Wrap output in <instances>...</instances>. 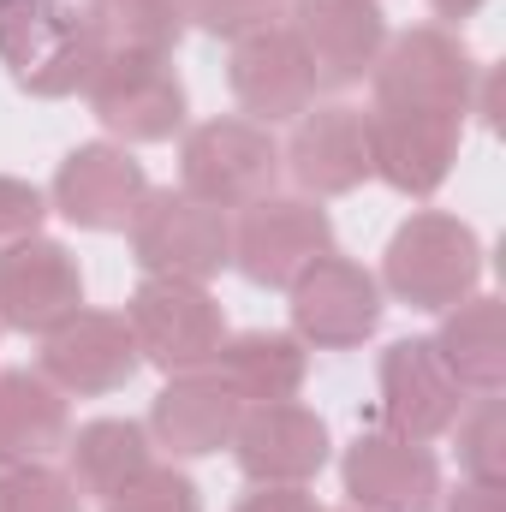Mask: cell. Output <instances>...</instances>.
Listing matches in <instances>:
<instances>
[{"instance_id":"1","label":"cell","mask_w":506,"mask_h":512,"mask_svg":"<svg viewBox=\"0 0 506 512\" xmlns=\"http://www.w3.org/2000/svg\"><path fill=\"white\" fill-rule=\"evenodd\" d=\"M102 36L78 0H24L0 12V66L36 102L84 96L102 66Z\"/></svg>"},{"instance_id":"2","label":"cell","mask_w":506,"mask_h":512,"mask_svg":"<svg viewBox=\"0 0 506 512\" xmlns=\"http://www.w3.org/2000/svg\"><path fill=\"white\" fill-rule=\"evenodd\" d=\"M376 280L393 304L441 316L483 286V239L471 221H459L447 209H417L393 227Z\"/></svg>"},{"instance_id":"3","label":"cell","mask_w":506,"mask_h":512,"mask_svg":"<svg viewBox=\"0 0 506 512\" xmlns=\"http://www.w3.org/2000/svg\"><path fill=\"white\" fill-rule=\"evenodd\" d=\"M477 54L447 24H411L387 36L376 72H370V108H405V114H441L465 120L477 96Z\"/></svg>"},{"instance_id":"4","label":"cell","mask_w":506,"mask_h":512,"mask_svg":"<svg viewBox=\"0 0 506 512\" xmlns=\"http://www.w3.org/2000/svg\"><path fill=\"white\" fill-rule=\"evenodd\" d=\"M280 185V143L274 131L245 120V114H215L179 131V191L197 203L239 215Z\"/></svg>"},{"instance_id":"5","label":"cell","mask_w":506,"mask_h":512,"mask_svg":"<svg viewBox=\"0 0 506 512\" xmlns=\"http://www.w3.org/2000/svg\"><path fill=\"white\" fill-rule=\"evenodd\" d=\"M131 262L155 280H197L209 286L221 268H233V215L197 203L179 185H149V197L137 203L126 227Z\"/></svg>"},{"instance_id":"6","label":"cell","mask_w":506,"mask_h":512,"mask_svg":"<svg viewBox=\"0 0 506 512\" xmlns=\"http://www.w3.org/2000/svg\"><path fill=\"white\" fill-rule=\"evenodd\" d=\"M126 328L137 340V358L161 376L179 370H209L215 352L227 346V310L209 286L197 280H155L143 274L126 298Z\"/></svg>"},{"instance_id":"7","label":"cell","mask_w":506,"mask_h":512,"mask_svg":"<svg viewBox=\"0 0 506 512\" xmlns=\"http://www.w3.org/2000/svg\"><path fill=\"white\" fill-rule=\"evenodd\" d=\"M96 126L108 131L114 143H167L185 131L191 96L185 78L173 66V54H131V48H108L90 90H84Z\"/></svg>"},{"instance_id":"8","label":"cell","mask_w":506,"mask_h":512,"mask_svg":"<svg viewBox=\"0 0 506 512\" xmlns=\"http://www.w3.org/2000/svg\"><path fill=\"white\" fill-rule=\"evenodd\" d=\"M286 310H292V340L304 352H352L381 328L387 292H381L376 268L328 251L286 286Z\"/></svg>"},{"instance_id":"9","label":"cell","mask_w":506,"mask_h":512,"mask_svg":"<svg viewBox=\"0 0 506 512\" xmlns=\"http://www.w3.org/2000/svg\"><path fill=\"white\" fill-rule=\"evenodd\" d=\"M328 251H334V221L316 197H280L274 191L251 209H239V221H233V268L262 292H286Z\"/></svg>"},{"instance_id":"10","label":"cell","mask_w":506,"mask_h":512,"mask_svg":"<svg viewBox=\"0 0 506 512\" xmlns=\"http://www.w3.org/2000/svg\"><path fill=\"white\" fill-rule=\"evenodd\" d=\"M143 197H149V173L114 137L66 149V161L54 167V185H48V209L60 221H72L78 233H126Z\"/></svg>"},{"instance_id":"11","label":"cell","mask_w":506,"mask_h":512,"mask_svg":"<svg viewBox=\"0 0 506 512\" xmlns=\"http://www.w3.org/2000/svg\"><path fill=\"white\" fill-rule=\"evenodd\" d=\"M227 453L262 489H310L322 477V465L334 459V435H328L322 411H310L298 399H274V405H245Z\"/></svg>"},{"instance_id":"12","label":"cell","mask_w":506,"mask_h":512,"mask_svg":"<svg viewBox=\"0 0 506 512\" xmlns=\"http://www.w3.org/2000/svg\"><path fill=\"white\" fill-rule=\"evenodd\" d=\"M376 423L411 441H441L453 429V417L465 411V387L453 382V370L441 364L429 334H405L381 352L376 370Z\"/></svg>"},{"instance_id":"13","label":"cell","mask_w":506,"mask_h":512,"mask_svg":"<svg viewBox=\"0 0 506 512\" xmlns=\"http://www.w3.org/2000/svg\"><path fill=\"white\" fill-rule=\"evenodd\" d=\"M340 483L358 512H435L441 501V459L429 441L393 435V429H358V441L340 453Z\"/></svg>"},{"instance_id":"14","label":"cell","mask_w":506,"mask_h":512,"mask_svg":"<svg viewBox=\"0 0 506 512\" xmlns=\"http://www.w3.org/2000/svg\"><path fill=\"white\" fill-rule=\"evenodd\" d=\"M280 173L298 179V197H352L358 185H370V114L352 102H328V108H304L292 120V137L280 149Z\"/></svg>"},{"instance_id":"15","label":"cell","mask_w":506,"mask_h":512,"mask_svg":"<svg viewBox=\"0 0 506 512\" xmlns=\"http://www.w3.org/2000/svg\"><path fill=\"white\" fill-rule=\"evenodd\" d=\"M227 90L239 102V114L256 126H292L304 108H316V72L298 48V36L280 24H262L251 36L233 42L227 54Z\"/></svg>"},{"instance_id":"16","label":"cell","mask_w":506,"mask_h":512,"mask_svg":"<svg viewBox=\"0 0 506 512\" xmlns=\"http://www.w3.org/2000/svg\"><path fill=\"white\" fill-rule=\"evenodd\" d=\"M286 30L298 36L316 90H352L376 72L381 48H387V18L381 0H292L286 6Z\"/></svg>"},{"instance_id":"17","label":"cell","mask_w":506,"mask_h":512,"mask_svg":"<svg viewBox=\"0 0 506 512\" xmlns=\"http://www.w3.org/2000/svg\"><path fill=\"white\" fill-rule=\"evenodd\" d=\"M36 370L66 399H108V393L131 387L143 358H137V340H131L120 310H78L54 334H42Z\"/></svg>"},{"instance_id":"18","label":"cell","mask_w":506,"mask_h":512,"mask_svg":"<svg viewBox=\"0 0 506 512\" xmlns=\"http://www.w3.org/2000/svg\"><path fill=\"white\" fill-rule=\"evenodd\" d=\"M78 310H84V268L60 239L36 233L0 251V328L42 340Z\"/></svg>"},{"instance_id":"19","label":"cell","mask_w":506,"mask_h":512,"mask_svg":"<svg viewBox=\"0 0 506 512\" xmlns=\"http://www.w3.org/2000/svg\"><path fill=\"white\" fill-rule=\"evenodd\" d=\"M465 143V120L441 114H405V108H370V173L387 191L423 203L453 179Z\"/></svg>"},{"instance_id":"20","label":"cell","mask_w":506,"mask_h":512,"mask_svg":"<svg viewBox=\"0 0 506 512\" xmlns=\"http://www.w3.org/2000/svg\"><path fill=\"white\" fill-rule=\"evenodd\" d=\"M245 405L239 393L209 370H179L167 376V387L149 399V441L167 447L173 459H209V453H227L233 447V429H239Z\"/></svg>"},{"instance_id":"21","label":"cell","mask_w":506,"mask_h":512,"mask_svg":"<svg viewBox=\"0 0 506 512\" xmlns=\"http://www.w3.org/2000/svg\"><path fill=\"white\" fill-rule=\"evenodd\" d=\"M72 435V405L42 370H0V465L54 459Z\"/></svg>"},{"instance_id":"22","label":"cell","mask_w":506,"mask_h":512,"mask_svg":"<svg viewBox=\"0 0 506 512\" xmlns=\"http://www.w3.org/2000/svg\"><path fill=\"white\" fill-rule=\"evenodd\" d=\"M441 364L453 370V382L465 393H501L506 387V322H501V298L471 292L465 304L441 310V328L429 334Z\"/></svg>"},{"instance_id":"23","label":"cell","mask_w":506,"mask_h":512,"mask_svg":"<svg viewBox=\"0 0 506 512\" xmlns=\"http://www.w3.org/2000/svg\"><path fill=\"white\" fill-rule=\"evenodd\" d=\"M215 376L239 393V405L298 399L310 376V352L280 328H245V334H227V346L215 352Z\"/></svg>"},{"instance_id":"24","label":"cell","mask_w":506,"mask_h":512,"mask_svg":"<svg viewBox=\"0 0 506 512\" xmlns=\"http://www.w3.org/2000/svg\"><path fill=\"white\" fill-rule=\"evenodd\" d=\"M143 465H155V441L137 417H90L66 435V477L78 483V495L108 501Z\"/></svg>"},{"instance_id":"25","label":"cell","mask_w":506,"mask_h":512,"mask_svg":"<svg viewBox=\"0 0 506 512\" xmlns=\"http://www.w3.org/2000/svg\"><path fill=\"white\" fill-rule=\"evenodd\" d=\"M102 36V48H131V54H179L191 12L185 0H78Z\"/></svg>"},{"instance_id":"26","label":"cell","mask_w":506,"mask_h":512,"mask_svg":"<svg viewBox=\"0 0 506 512\" xmlns=\"http://www.w3.org/2000/svg\"><path fill=\"white\" fill-rule=\"evenodd\" d=\"M447 435H453V453H459L465 483L506 489V405H501V393H471Z\"/></svg>"},{"instance_id":"27","label":"cell","mask_w":506,"mask_h":512,"mask_svg":"<svg viewBox=\"0 0 506 512\" xmlns=\"http://www.w3.org/2000/svg\"><path fill=\"white\" fill-rule=\"evenodd\" d=\"M0 512H84V495L48 459H36V465H0Z\"/></svg>"},{"instance_id":"28","label":"cell","mask_w":506,"mask_h":512,"mask_svg":"<svg viewBox=\"0 0 506 512\" xmlns=\"http://www.w3.org/2000/svg\"><path fill=\"white\" fill-rule=\"evenodd\" d=\"M102 512H203V489L179 465H143L120 495H108Z\"/></svg>"},{"instance_id":"29","label":"cell","mask_w":506,"mask_h":512,"mask_svg":"<svg viewBox=\"0 0 506 512\" xmlns=\"http://www.w3.org/2000/svg\"><path fill=\"white\" fill-rule=\"evenodd\" d=\"M286 6H292V0H185L191 30H203V36H215V42H239V36L262 30V24H280Z\"/></svg>"},{"instance_id":"30","label":"cell","mask_w":506,"mask_h":512,"mask_svg":"<svg viewBox=\"0 0 506 512\" xmlns=\"http://www.w3.org/2000/svg\"><path fill=\"white\" fill-rule=\"evenodd\" d=\"M42 221H48V191H42V185H30V179L0 173V251H12V245L36 239V233H42Z\"/></svg>"},{"instance_id":"31","label":"cell","mask_w":506,"mask_h":512,"mask_svg":"<svg viewBox=\"0 0 506 512\" xmlns=\"http://www.w3.org/2000/svg\"><path fill=\"white\" fill-rule=\"evenodd\" d=\"M233 512H322V507H316L310 489H262V483H256Z\"/></svg>"},{"instance_id":"32","label":"cell","mask_w":506,"mask_h":512,"mask_svg":"<svg viewBox=\"0 0 506 512\" xmlns=\"http://www.w3.org/2000/svg\"><path fill=\"white\" fill-rule=\"evenodd\" d=\"M441 512H506V489H477V483H459L453 495L435 501Z\"/></svg>"},{"instance_id":"33","label":"cell","mask_w":506,"mask_h":512,"mask_svg":"<svg viewBox=\"0 0 506 512\" xmlns=\"http://www.w3.org/2000/svg\"><path fill=\"white\" fill-rule=\"evenodd\" d=\"M483 6H489V0H429V12H435V18H447V30H453V24H465V18H477Z\"/></svg>"},{"instance_id":"34","label":"cell","mask_w":506,"mask_h":512,"mask_svg":"<svg viewBox=\"0 0 506 512\" xmlns=\"http://www.w3.org/2000/svg\"><path fill=\"white\" fill-rule=\"evenodd\" d=\"M12 6H24V0H0V12H12Z\"/></svg>"},{"instance_id":"35","label":"cell","mask_w":506,"mask_h":512,"mask_svg":"<svg viewBox=\"0 0 506 512\" xmlns=\"http://www.w3.org/2000/svg\"><path fill=\"white\" fill-rule=\"evenodd\" d=\"M346 512H358V507H346Z\"/></svg>"}]
</instances>
